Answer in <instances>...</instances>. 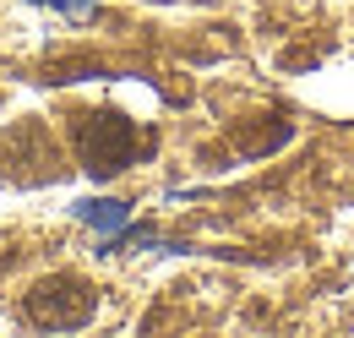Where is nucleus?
<instances>
[{"label":"nucleus","instance_id":"obj_2","mask_svg":"<svg viewBox=\"0 0 354 338\" xmlns=\"http://www.w3.org/2000/svg\"><path fill=\"white\" fill-rule=\"evenodd\" d=\"M82 218H93L98 229H120V224H126V208H120V202H88Z\"/></svg>","mask_w":354,"mask_h":338},{"label":"nucleus","instance_id":"obj_1","mask_svg":"<svg viewBox=\"0 0 354 338\" xmlns=\"http://www.w3.org/2000/svg\"><path fill=\"white\" fill-rule=\"evenodd\" d=\"M82 159L93 175H120L136 159V131L126 115H88L82 126Z\"/></svg>","mask_w":354,"mask_h":338}]
</instances>
